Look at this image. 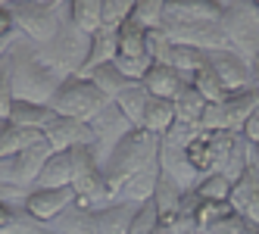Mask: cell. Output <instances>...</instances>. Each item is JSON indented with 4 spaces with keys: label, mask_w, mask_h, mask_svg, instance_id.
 Wrapping results in <instances>:
<instances>
[{
    "label": "cell",
    "mask_w": 259,
    "mask_h": 234,
    "mask_svg": "<svg viewBox=\"0 0 259 234\" xmlns=\"http://www.w3.org/2000/svg\"><path fill=\"white\" fill-rule=\"evenodd\" d=\"M175 122H178V119H175L172 100H156V97H153L150 106H147V113H144V125H141V128L150 131V134H156V137H162Z\"/></svg>",
    "instance_id": "obj_27"
},
{
    "label": "cell",
    "mask_w": 259,
    "mask_h": 234,
    "mask_svg": "<svg viewBox=\"0 0 259 234\" xmlns=\"http://www.w3.org/2000/svg\"><path fill=\"white\" fill-rule=\"evenodd\" d=\"M147 91H150V97H156V100H175L178 97V91L184 84H188V78L184 75H178L175 69H169V66H159V63H153L150 66V72L144 75V81H141Z\"/></svg>",
    "instance_id": "obj_16"
},
{
    "label": "cell",
    "mask_w": 259,
    "mask_h": 234,
    "mask_svg": "<svg viewBox=\"0 0 259 234\" xmlns=\"http://www.w3.org/2000/svg\"><path fill=\"white\" fill-rule=\"evenodd\" d=\"M116 57H119V38H116V31H109V28L94 31V34H91V53H88V60H84V69L78 72L75 78H84L94 69L116 63Z\"/></svg>",
    "instance_id": "obj_15"
},
{
    "label": "cell",
    "mask_w": 259,
    "mask_h": 234,
    "mask_svg": "<svg viewBox=\"0 0 259 234\" xmlns=\"http://www.w3.org/2000/svg\"><path fill=\"white\" fill-rule=\"evenodd\" d=\"M147 28H141L135 19H128L119 31H116V38H119V57L125 60H150V53H147Z\"/></svg>",
    "instance_id": "obj_23"
},
{
    "label": "cell",
    "mask_w": 259,
    "mask_h": 234,
    "mask_svg": "<svg viewBox=\"0 0 259 234\" xmlns=\"http://www.w3.org/2000/svg\"><path fill=\"white\" fill-rule=\"evenodd\" d=\"M247 234H259V228H250V231H247Z\"/></svg>",
    "instance_id": "obj_49"
},
{
    "label": "cell",
    "mask_w": 259,
    "mask_h": 234,
    "mask_svg": "<svg viewBox=\"0 0 259 234\" xmlns=\"http://www.w3.org/2000/svg\"><path fill=\"white\" fill-rule=\"evenodd\" d=\"M125 78H132V81H144V75L150 72V66H153V60H125V57H116V63H113Z\"/></svg>",
    "instance_id": "obj_38"
},
{
    "label": "cell",
    "mask_w": 259,
    "mask_h": 234,
    "mask_svg": "<svg viewBox=\"0 0 259 234\" xmlns=\"http://www.w3.org/2000/svg\"><path fill=\"white\" fill-rule=\"evenodd\" d=\"M63 4H38V0H13L10 4V16L13 25L22 38L34 47H41L47 41H53V34L60 31V19H63Z\"/></svg>",
    "instance_id": "obj_5"
},
{
    "label": "cell",
    "mask_w": 259,
    "mask_h": 234,
    "mask_svg": "<svg viewBox=\"0 0 259 234\" xmlns=\"http://www.w3.org/2000/svg\"><path fill=\"white\" fill-rule=\"evenodd\" d=\"M156 163H159V137L156 134L135 128L125 141H119L113 153L103 159V181H106V191L113 194V203H116V194L135 175H141L144 169H150Z\"/></svg>",
    "instance_id": "obj_1"
},
{
    "label": "cell",
    "mask_w": 259,
    "mask_h": 234,
    "mask_svg": "<svg viewBox=\"0 0 259 234\" xmlns=\"http://www.w3.org/2000/svg\"><path fill=\"white\" fill-rule=\"evenodd\" d=\"M165 38L181 47H194L203 53H219L225 47V34H222L219 22H200V25H162Z\"/></svg>",
    "instance_id": "obj_11"
},
{
    "label": "cell",
    "mask_w": 259,
    "mask_h": 234,
    "mask_svg": "<svg viewBox=\"0 0 259 234\" xmlns=\"http://www.w3.org/2000/svg\"><path fill=\"white\" fill-rule=\"evenodd\" d=\"M69 19L84 34L100 31L103 28V0H69Z\"/></svg>",
    "instance_id": "obj_22"
},
{
    "label": "cell",
    "mask_w": 259,
    "mask_h": 234,
    "mask_svg": "<svg viewBox=\"0 0 259 234\" xmlns=\"http://www.w3.org/2000/svg\"><path fill=\"white\" fill-rule=\"evenodd\" d=\"M75 203V191L72 188H31L25 194V212H31L38 222H53V219H60V215Z\"/></svg>",
    "instance_id": "obj_13"
},
{
    "label": "cell",
    "mask_w": 259,
    "mask_h": 234,
    "mask_svg": "<svg viewBox=\"0 0 259 234\" xmlns=\"http://www.w3.org/2000/svg\"><path fill=\"white\" fill-rule=\"evenodd\" d=\"M135 209L138 206H128V203H109L103 209L94 212V225L97 234H128L135 222Z\"/></svg>",
    "instance_id": "obj_19"
},
{
    "label": "cell",
    "mask_w": 259,
    "mask_h": 234,
    "mask_svg": "<svg viewBox=\"0 0 259 234\" xmlns=\"http://www.w3.org/2000/svg\"><path fill=\"white\" fill-rule=\"evenodd\" d=\"M50 234H97V225H94V212L88 209H78L72 203L60 219H53L50 225Z\"/></svg>",
    "instance_id": "obj_24"
},
{
    "label": "cell",
    "mask_w": 259,
    "mask_h": 234,
    "mask_svg": "<svg viewBox=\"0 0 259 234\" xmlns=\"http://www.w3.org/2000/svg\"><path fill=\"white\" fill-rule=\"evenodd\" d=\"M41 137L50 144L53 153H69L75 147H94V128H91L88 122L66 119V116H57V113H53V119L47 122Z\"/></svg>",
    "instance_id": "obj_10"
},
{
    "label": "cell",
    "mask_w": 259,
    "mask_h": 234,
    "mask_svg": "<svg viewBox=\"0 0 259 234\" xmlns=\"http://www.w3.org/2000/svg\"><path fill=\"white\" fill-rule=\"evenodd\" d=\"M256 106H259V91H256V87L228 94L222 103H209L206 106V113H203V119H200V128L203 131H231V134H240L244 122L253 116Z\"/></svg>",
    "instance_id": "obj_7"
},
{
    "label": "cell",
    "mask_w": 259,
    "mask_h": 234,
    "mask_svg": "<svg viewBox=\"0 0 259 234\" xmlns=\"http://www.w3.org/2000/svg\"><path fill=\"white\" fill-rule=\"evenodd\" d=\"M219 25L225 34V47L244 63H253L259 53V7L253 0H222Z\"/></svg>",
    "instance_id": "obj_4"
},
{
    "label": "cell",
    "mask_w": 259,
    "mask_h": 234,
    "mask_svg": "<svg viewBox=\"0 0 259 234\" xmlns=\"http://www.w3.org/2000/svg\"><path fill=\"white\" fill-rule=\"evenodd\" d=\"M250 72H253V87L259 91V53H256V60L250 63Z\"/></svg>",
    "instance_id": "obj_44"
},
{
    "label": "cell",
    "mask_w": 259,
    "mask_h": 234,
    "mask_svg": "<svg viewBox=\"0 0 259 234\" xmlns=\"http://www.w3.org/2000/svg\"><path fill=\"white\" fill-rule=\"evenodd\" d=\"M150 100H153L150 91H147V87L138 81V84H132V87H128V91L116 100V106H119V113L132 122L135 128H141V125H144V113H147V106H150Z\"/></svg>",
    "instance_id": "obj_26"
},
{
    "label": "cell",
    "mask_w": 259,
    "mask_h": 234,
    "mask_svg": "<svg viewBox=\"0 0 259 234\" xmlns=\"http://www.w3.org/2000/svg\"><path fill=\"white\" fill-rule=\"evenodd\" d=\"M13 34H16V25H13L10 7H0V41H4V38H13Z\"/></svg>",
    "instance_id": "obj_41"
},
{
    "label": "cell",
    "mask_w": 259,
    "mask_h": 234,
    "mask_svg": "<svg viewBox=\"0 0 259 234\" xmlns=\"http://www.w3.org/2000/svg\"><path fill=\"white\" fill-rule=\"evenodd\" d=\"M4 234H50V228H47V222H38L31 212H25V206H16L13 222Z\"/></svg>",
    "instance_id": "obj_35"
},
{
    "label": "cell",
    "mask_w": 259,
    "mask_h": 234,
    "mask_svg": "<svg viewBox=\"0 0 259 234\" xmlns=\"http://www.w3.org/2000/svg\"><path fill=\"white\" fill-rule=\"evenodd\" d=\"M225 215H231V206H228V203L200 200V197H197L191 219H194V225H200V228H212V225H219L222 219H225Z\"/></svg>",
    "instance_id": "obj_32"
},
{
    "label": "cell",
    "mask_w": 259,
    "mask_h": 234,
    "mask_svg": "<svg viewBox=\"0 0 259 234\" xmlns=\"http://www.w3.org/2000/svg\"><path fill=\"white\" fill-rule=\"evenodd\" d=\"M172 106H175V119L178 122H184V125H200V119H203V113H206V100L200 97V91L188 81L178 91V97L172 100Z\"/></svg>",
    "instance_id": "obj_25"
},
{
    "label": "cell",
    "mask_w": 259,
    "mask_h": 234,
    "mask_svg": "<svg viewBox=\"0 0 259 234\" xmlns=\"http://www.w3.org/2000/svg\"><path fill=\"white\" fill-rule=\"evenodd\" d=\"M209 66L219 75L222 87L228 94H237V91H247L253 87V72H250V63H244L240 57H234L231 50H219V53H209Z\"/></svg>",
    "instance_id": "obj_14"
},
{
    "label": "cell",
    "mask_w": 259,
    "mask_h": 234,
    "mask_svg": "<svg viewBox=\"0 0 259 234\" xmlns=\"http://www.w3.org/2000/svg\"><path fill=\"white\" fill-rule=\"evenodd\" d=\"M253 163H259V141L253 144Z\"/></svg>",
    "instance_id": "obj_45"
},
{
    "label": "cell",
    "mask_w": 259,
    "mask_h": 234,
    "mask_svg": "<svg viewBox=\"0 0 259 234\" xmlns=\"http://www.w3.org/2000/svg\"><path fill=\"white\" fill-rule=\"evenodd\" d=\"M19 38H22V34H13V38H4V41H0V60H4L7 53H10L16 44H19Z\"/></svg>",
    "instance_id": "obj_43"
},
{
    "label": "cell",
    "mask_w": 259,
    "mask_h": 234,
    "mask_svg": "<svg viewBox=\"0 0 259 234\" xmlns=\"http://www.w3.org/2000/svg\"><path fill=\"white\" fill-rule=\"evenodd\" d=\"M88 125L94 128V147H91V150H94V156L100 159V166H103V159L113 153L116 144L125 141L128 134L135 131V125L119 113V106H116V103H106L103 110H100L94 119H91Z\"/></svg>",
    "instance_id": "obj_9"
},
{
    "label": "cell",
    "mask_w": 259,
    "mask_h": 234,
    "mask_svg": "<svg viewBox=\"0 0 259 234\" xmlns=\"http://www.w3.org/2000/svg\"><path fill=\"white\" fill-rule=\"evenodd\" d=\"M72 178H75V169H72V153H53L44 163L34 188H72Z\"/></svg>",
    "instance_id": "obj_21"
},
{
    "label": "cell",
    "mask_w": 259,
    "mask_h": 234,
    "mask_svg": "<svg viewBox=\"0 0 259 234\" xmlns=\"http://www.w3.org/2000/svg\"><path fill=\"white\" fill-rule=\"evenodd\" d=\"M135 13V0H103V28L119 31Z\"/></svg>",
    "instance_id": "obj_34"
},
{
    "label": "cell",
    "mask_w": 259,
    "mask_h": 234,
    "mask_svg": "<svg viewBox=\"0 0 259 234\" xmlns=\"http://www.w3.org/2000/svg\"><path fill=\"white\" fill-rule=\"evenodd\" d=\"M256 200H259V181H256V175H253V172H247L244 178H237V181H234L228 206H231V212L244 215Z\"/></svg>",
    "instance_id": "obj_29"
},
{
    "label": "cell",
    "mask_w": 259,
    "mask_h": 234,
    "mask_svg": "<svg viewBox=\"0 0 259 234\" xmlns=\"http://www.w3.org/2000/svg\"><path fill=\"white\" fill-rule=\"evenodd\" d=\"M13 50L0 60V119L7 122L10 106H13Z\"/></svg>",
    "instance_id": "obj_36"
},
{
    "label": "cell",
    "mask_w": 259,
    "mask_h": 234,
    "mask_svg": "<svg viewBox=\"0 0 259 234\" xmlns=\"http://www.w3.org/2000/svg\"><path fill=\"white\" fill-rule=\"evenodd\" d=\"M156 181H159V163L144 169L141 175H135L132 181H128L119 194H116V203H128V206H144L153 200L156 194Z\"/></svg>",
    "instance_id": "obj_17"
},
{
    "label": "cell",
    "mask_w": 259,
    "mask_h": 234,
    "mask_svg": "<svg viewBox=\"0 0 259 234\" xmlns=\"http://www.w3.org/2000/svg\"><path fill=\"white\" fill-rule=\"evenodd\" d=\"M222 22V0H165L162 25Z\"/></svg>",
    "instance_id": "obj_12"
},
{
    "label": "cell",
    "mask_w": 259,
    "mask_h": 234,
    "mask_svg": "<svg viewBox=\"0 0 259 234\" xmlns=\"http://www.w3.org/2000/svg\"><path fill=\"white\" fill-rule=\"evenodd\" d=\"M34 141H41V131H28V128L7 125V128L0 131V159H10L16 153H22L25 147H31Z\"/></svg>",
    "instance_id": "obj_28"
},
{
    "label": "cell",
    "mask_w": 259,
    "mask_h": 234,
    "mask_svg": "<svg viewBox=\"0 0 259 234\" xmlns=\"http://www.w3.org/2000/svg\"><path fill=\"white\" fill-rule=\"evenodd\" d=\"M13 203H7V200H0V234H4L7 228H10V222H13Z\"/></svg>",
    "instance_id": "obj_42"
},
{
    "label": "cell",
    "mask_w": 259,
    "mask_h": 234,
    "mask_svg": "<svg viewBox=\"0 0 259 234\" xmlns=\"http://www.w3.org/2000/svg\"><path fill=\"white\" fill-rule=\"evenodd\" d=\"M250 172L256 175V181H259V163H253V166H250Z\"/></svg>",
    "instance_id": "obj_46"
},
{
    "label": "cell",
    "mask_w": 259,
    "mask_h": 234,
    "mask_svg": "<svg viewBox=\"0 0 259 234\" xmlns=\"http://www.w3.org/2000/svg\"><path fill=\"white\" fill-rule=\"evenodd\" d=\"M91 84H94L97 87V91L109 100V103H116L125 91H128V87H132V84H138V81H132V78H125L122 75V72L113 66V63H109V66H100V69H94V72H91V75H84Z\"/></svg>",
    "instance_id": "obj_20"
},
{
    "label": "cell",
    "mask_w": 259,
    "mask_h": 234,
    "mask_svg": "<svg viewBox=\"0 0 259 234\" xmlns=\"http://www.w3.org/2000/svg\"><path fill=\"white\" fill-rule=\"evenodd\" d=\"M34 53H38V60L60 81L75 78L78 72L84 69V60H88V53H91V34H84V31H78L75 25H72V19H69V0L63 4L60 31L53 34V41L34 47Z\"/></svg>",
    "instance_id": "obj_2"
},
{
    "label": "cell",
    "mask_w": 259,
    "mask_h": 234,
    "mask_svg": "<svg viewBox=\"0 0 259 234\" xmlns=\"http://www.w3.org/2000/svg\"><path fill=\"white\" fill-rule=\"evenodd\" d=\"M231 188H234V181H231V178H228V175H222V172H215V175L200 178V184L194 188V194L200 197V200L228 203V200H231Z\"/></svg>",
    "instance_id": "obj_30"
},
{
    "label": "cell",
    "mask_w": 259,
    "mask_h": 234,
    "mask_svg": "<svg viewBox=\"0 0 259 234\" xmlns=\"http://www.w3.org/2000/svg\"><path fill=\"white\" fill-rule=\"evenodd\" d=\"M250 231V225H247V219H240L237 212H231V215H225L219 225H212L209 228V234H247Z\"/></svg>",
    "instance_id": "obj_39"
},
{
    "label": "cell",
    "mask_w": 259,
    "mask_h": 234,
    "mask_svg": "<svg viewBox=\"0 0 259 234\" xmlns=\"http://www.w3.org/2000/svg\"><path fill=\"white\" fill-rule=\"evenodd\" d=\"M13 4V0H0V7H10Z\"/></svg>",
    "instance_id": "obj_47"
},
{
    "label": "cell",
    "mask_w": 259,
    "mask_h": 234,
    "mask_svg": "<svg viewBox=\"0 0 259 234\" xmlns=\"http://www.w3.org/2000/svg\"><path fill=\"white\" fill-rule=\"evenodd\" d=\"M4 128H7V122H4V119H0V131H4Z\"/></svg>",
    "instance_id": "obj_48"
},
{
    "label": "cell",
    "mask_w": 259,
    "mask_h": 234,
    "mask_svg": "<svg viewBox=\"0 0 259 234\" xmlns=\"http://www.w3.org/2000/svg\"><path fill=\"white\" fill-rule=\"evenodd\" d=\"M50 119H53V110H50V106L25 103V100H13L10 116H7V125H16V128H28V131H44Z\"/></svg>",
    "instance_id": "obj_18"
},
{
    "label": "cell",
    "mask_w": 259,
    "mask_h": 234,
    "mask_svg": "<svg viewBox=\"0 0 259 234\" xmlns=\"http://www.w3.org/2000/svg\"><path fill=\"white\" fill-rule=\"evenodd\" d=\"M231 147H234V134L231 131H203L200 128V134L188 144L184 156H188L191 169L200 178H206V175H215V172L225 169Z\"/></svg>",
    "instance_id": "obj_8"
},
{
    "label": "cell",
    "mask_w": 259,
    "mask_h": 234,
    "mask_svg": "<svg viewBox=\"0 0 259 234\" xmlns=\"http://www.w3.org/2000/svg\"><path fill=\"white\" fill-rule=\"evenodd\" d=\"M162 10H165V0H135L132 19L147 31H156L162 28Z\"/></svg>",
    "instance_id": "obj_33"
},
{
    "label": "cell",
    "mask_w": 259,
    "mask_h": 234,
    "mask_svg": "<svg viewBox=\"0 0 259 234\" xmlns=\"http://www.w3.org/2000/svg\"><path fill=\"white\" fill-rule=\"evenodd\" d=\"M60 78L38 60L34 44L19 38V44L13 47V97L25 103H41L50 106L53 94L60 91Z\"/></svg>",
    "instance_id": "obj_3"
},
{
    "label": "cell",
    "mask_w": 259,
    "mask_h": 234,
    "mask_svg": "<svg viewBox=\"0 0 259 234\" xmlns=\"http://www.w3.org/2000/svg\"><path fill=\"white\" fill-rule=\"evenodd\" d=\"M253 4H256V7H259V0H253Z\"/></svg>",
    "instance_id": "obj_50"
},
{
    "label": "cell",
    "mask_w": 259,
    "mask_h": 234,
    "mask_svg": "<svg viewBox=\"0 0 259 234\" xmlns=\"http://www.w3.org/2000/svg\"><path fill=\"white\" fill-rule=\"evenodd\" d=\"M109 100L97 91L88 78H66L60 84V91L53 94L50 100V110L57 116L66 119H78V122H91Z\"/></svg>",
    "instance_id": "obj_6"
},
{
    "label": "cell",
    "mask_w": 259,
    "mask_h": 234,
    "mask_svg": "<svg viewBox=\"0 0 259 234\" xmlns=\"http://www.w3.org/2000/svg\"><path fill=\"white\" fill-rule=\"evenodd\" d=\"M191 84H194L197 91H200V97L206 100V103H222V100L228 97V91H225V87H222V81H219V75L212 72L209 60H206V66H203V69L197 72V75L191 78Z\"/></svg>",
    "instance_id": "obj_31"
},
{
    "label": "cell",
    "mask_w": 259,
    "mask_h": 234,
    "mask_svg": "<svg viewBox=\"0 0 259 234\" xmlns=\"http://www.w3.org/2000/svg\"><path fill=\"white\" fill-rule=\"evenodd\" d=\"M240 134H244L250 144H256V141H259V106L253 110V116L244 122V128H240Z\"/></svg>",
    "instance_id": "obj_40"
},
{
    "label": "cell",
    "mask_w": 259,
    "mask_h": 234,
    "mask_svg": "<svg viewBox=\"0 0 259 234\" xmlns=\"http://www.w3.org/2000/svg\"><path fill=\"white\" fill-rule=\"evenodd\" d=\"M156 228H159V209L150 200V203H144V206L135 209V222H132V231L128 234H153Z\"/></svg>",
    "instance_id": "obj_37"
}]
</instances>
